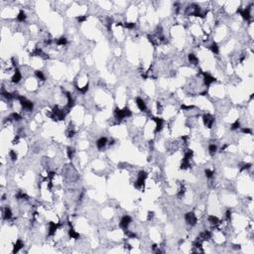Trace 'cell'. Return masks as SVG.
<instances>
[{"label":"cell","mask_w":254,"mask_h":254,"mask_svg":"<svg viewBox=\"0 0 254 254\" xmlns=\"http://www.w3.org/2000/svg\"><path fill=\"white\" fill-rule=\"evenodd\" d=\"M131 222H132V219L129 216H127V214H126V216H124L121 217L119 224H120L121 228L125 231V230L128 229V227H129V225L131 224Z\"/></svg>","instance_id":"1"},{"label":"cell","mask_w":254,"mask_h":254,"mask_svg":"<svg viewBox=\"0 0 254 254\" xmlns=\"http://www.w3.org/2000/svg\"><path fill=\"white\" fill-rule=\"evenodd\" d=\"M95 145H96L97 149L101 150V149L104 148L106 145H108V139L106 138V137H100L99 139H97Z\"/></svg>","instance_id":"2"},{"label":"cell","mask_w":254,"mask_h":254,"mask_svg":"<svg viewBox=\"0 0 254 254\" xmlns=\"http://www.w3.org/2000/svg\"><path fill=\"white\" fill-rule=\"evenodd\" d=\"M136 106L138 107V109H139L140 111H143V112H145V111L147 110L146 102H145V100H143L142 98H140V97H137V99H136Z\"/></svg>","instance_id":"3"},{"label":"cell","mask_w":254,"mask_h":254,"mask_svg":"<svg viewBox=\"0 0 254 254\" xmlns=\"http://www.w3.org/2000/svg\"><path fill=\"white\" fill-rule=\"evenodd\" d=\"M188 59H189V62H190L191 65H193V66H198L199 58L195 55V54H190V55L188 56Z\"/></svg>","instance_id":"4"},{"label":"cell","mask_w":254,"mask_h":254,"mask_svg":"<svg viewBox=\"0 0 254 254\" xmlns=\"http://www.w3.org/2000/svg\"><path fill=\"white\" fill-rule=\"evenodd\" d=\"M26 18H27V16H26V13H25L24 11H23V10H21V11H20L19 13H18V15H17L16 19H17V21H18V22L23 23V22H25Z\"/></svg>","instance_id":"5"},{"label":"cell","mask_w":254,"mask_h":254,"mask_svg":"<svg viewBox=\"0 0 254 254\" xmlns=\"http://www.w3.org/2000/svg\"><path fill=\"white\" fill-rule=\"evenodd\" d=\"M216 152H217V146H216V144H214V143L209 144V154H211V156H214V155L216 154Z\"/></svg>","instance_id":"6"}]
</instances>
